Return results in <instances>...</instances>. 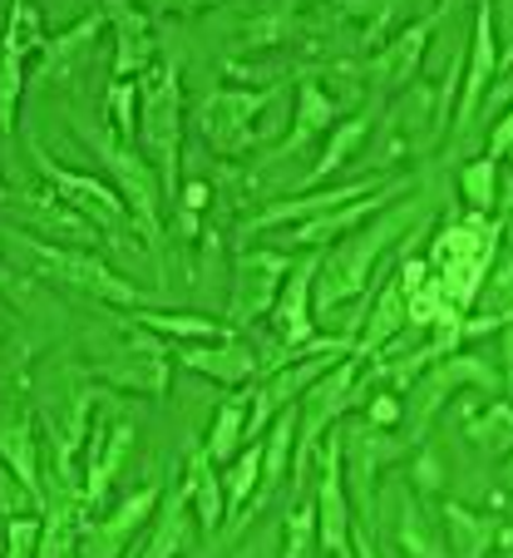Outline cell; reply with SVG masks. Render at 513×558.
Wrapping results in <instances>:
<instances>
[{
	"label": "cell",
	"instance_id": "1",
	"mask_svg": "<svg viewBox=\"0 0 513 558\" xmlns=\"http://www.w3.org/2000/svg\"><path fill=\"white\" fill-rule=\"evenodd\" d=\"M415 213H419V203H405V208L380 213L376 222H366V228H356L351 238H341V247H335L331 257H321V272H316V306L331 312V306H341V302L366 292L376 263L390 253H400L395 243L410 238Z\"/></svg>",
	"mask_w": 513,
	"mask_h": 558
},
{
	"label": "cell",
	"instance_id": "2",
	"mask_svg": "<svg viewBox=\"0 0 513 558\" xmlns=\"http://www.w3.org/2000/svg\"><path fill=\"white\" fill-rule=\"evenodd\" d=\"M138 99H144V114H138V134H144V148L154 158L158 179H163V193L183 198L179 183V138H183V85H179V64H154L138 85Z\"/></svg>",
	"mask_w": 513,
	"mask_h": 558
},
{
	"label": "cell",
	"instance_id": "3",
	"mask_svg": "<svg viewBox=\"0 0 513 558\" xmlns=\"http://www.w3.org/2000/svg\"><path fill=\"white\" fill-rule=\"evenodd\" d=\"M11 238H15V232H11ZM15 243L25 247V257H30L35 272L50 277V282H64V287H74V292L99 296V302H114V306H138V302H144V292H138L134 282H124L114 267L99 263V257L84 253V247L40 243V238H15Z\"/></svg>",
	"mask_w": 513,
	"mask_h": 558
},
{
	"label": "cell",
	"instance_id": "4",
	"mask_svg": "<svg viewBox=\"0 0 513 558\" xmlns=\"http://www.w3.org/2000/svg\"><path fill=\"white\" fill-rule=\"evenodd\" d=\"M356 380H361V356H351V361H335V366L302 396V440H296V470L312 460L316 440H321L331 425H341V415L361 401Z\"/></svg>",
	"mask_w": 513,
	"mask_h": 558
},
{
	"label": "cell",
	"instance_id": "5",
	"mask_svg": "<svg viewBox=\"0 0 513 558\" xmlns=\"http://www.w3.org/2000/svg\"><path fill=\"white\" fill-rule=\"evenodd\" d=\"M499 25H493V5L474 11V35H469V60H464V85H460V109H454V134H469L474 119L484 114L493 95V80H499Z\"/></svg>",
	"mask_w": 513,
	"mask_h": 558
},
{
	"label": "cell",
	"instance_id": "6",
	"mask_svg": "<svg viewBox=\"0 0 513 558\" xmlns=\"http://www.w3.org/2000/svg\"><path fill=\"white\" fill-rule=\"evenodd\" d=\"M272 105V89H212L198 105V129L218 154H242L257 138L252 119Z\"/></svg>",
	"mask_w": 513,
	"mask_h": 558
},
{
	"label": "cell",
	"instance_id": "7",
	"mask_svg": "<svg viewBox=\"0 0 513 558\" xmlns=\"http://www.w3.org/2000/svg\"><path fill=\"white\" fill-rule=\"evenodd\" d=\"M89 144L99 148V158H105L109 173L119 179V189H124L138 228H144V238L158 247V179L148 173V163L134 154V144H124V138L109 134V129H89Z\"/></svg>",
	"mask_w": 513,
	"mask_h": 558
},
{
	"label": "cell",
	"instance_id": "8",
	"mask_svg": "<svg viewBox=\"0 0 513 558\" xmlns=\"http://www.w3.org/2000/svg\"><path fill=\"white\" fill-rule=\"evenodd\" d=\"M341 464H346V440H341V430H335L331 440H326L321 480H316V524H321V548L331 558H351V548H356V534H351V499H346Z\"/></svg>",
	"mask_w": 513,
	"mask_h": 558
},
{
	"label": "cell",
	"instance_id": "9",
	"mask_svg": "<svg viewBox=\"0 0 513 558\" xmlns=\"http://www.w3.org/2000/svg\"><path fill=\"white\" fill-rule=\"evenodd\" d=\"M286 263L282 253H242L237 267H232V302H228V322L247 327L257 322L262 312H272L282 302V287H286Z\"/></svg>",
	"mask_w": 513,
	"mask_h": 558
},
{
	"label": "cell",
	"instance_id": "10",
	"mask_svg": "<svg viewBox=\"0 0 513 558\" xmlns=\"http://www.w3.org/2000/svg\"><path fill=\"white\" fill-rule=\"evenodd\" d=\"M454 386H484V390H499V371L493 366H484L479 356H444V361H435V371H425V376L415 380V435L425 430V425L440 415V405L454 396Z\"/></svg>",
	"mask_w": 513,
	"mask_h": 558
},
{
	"label": "cell",
	"instance_id": "11",
	"mask_svg": "<svg viewBox=\"0 0 513 558\" xmlns=\"http://www.w3.org/2000/svg\"><path fill=\"white\" fill-rule=\"evenodd\" d=\"M35 163H40V173L50 179V189L60 193L80 218H89L95 228H119V222H124V203H119L114 189H105L99 179H84V173H64L50 154H40V148H35Z\"/></svg>",
	"mask_w": 513,
	"mask_h": 558
},
{
	"label": "cell",
	"instance_id": "12",
	"mask_svg": "<svg viewBox=\"0 0 513 558\" xmlns=\"http://www.w3.org/2000/svg\"><path fill=\"white\" fill-rule=\"evenodd\" d=\"M89 470H84V505H95V499H105V489L114 485L119 464H124L129 445H134V425L129 421H114V415H95V425H89Z\"/></svg>",
	"mask_w": 513,
	"mask_h": 558
},
{
	"label": "cell",
	"instance_id": "13",
	"mask_svg": "<svg viewBox=\"0 0 513 558\" xmlns=\"http://www.w3.org/2000/svg\"><path fill=\"white\" fill-rule=\"evenodd\" d=\"M380 183L376 179H366V183H346V189H326V193H296V198H286V203H272V208H262L257 218L247 222L252 232L257 228H306V222H316V218H326V213H341V208H351V203H361L366 193H376Z\"/></svg>",
	"mask_w": 513,
	"mask_h": 558
},
{
	"label": "cell",
	"instance_id": "14",
	"mask_svg": "<svg viewBox=\"0 0 513 558\" xmlns=\"http://www.w3.org/2000/svg\"><path fill=\"white\" fill-rule=\"evenodd\" d=\"M410 193V179H390V183H380L376 193H366L361 203H351V208H341V213H326V218H316V222H306V228H296L292 232V243H302V247H326V243H341V238H351L356 228H366V218L370 213H380L386 203H395V198H405Z\"/></svg>",
	"mask_w": 513,
	"mask_h": 558
},
{
	"label": "cell",
	"instance_id": "15",
	"mask_svg": "<svg viewBox=\"0 0 513 558\" xmlns=\"http://www.w3.org/2000/svg\"><path fill=\"white\" fill-rule=\"evenodd\" d=\"M316 272H321V253H306L302 263H292L282 287V302H277V341L282 347H302L312 337V296H316Z\"/></svg>",
	"mask_w": 513,
	"mask_h": 558
},
{
	"label": "cell",
	"instance_id": "16",
	"mask_svg": "<svg viewBox=\"0 0 513 558\" xmlns=\"http://www.w3.org/2000/svg\"><path fill=\"white\" fill-rule=\"evenodd\" d=\"M440 21H444V11H435L430 21L405 25V31H400L390 45H380V54L370 60V80H376L380 89L410 85V80L419 74V60H425V50H430V35H435V25H440Z\"/></svg>",
	"mask_w": 513,
	"mask_h": 558
},
{
	"label": "cell",
	"instance_id": "17",
	"mask_svg": "<svg viewBox=\"0 0 513 558\" xmlns=\"http://www.w3.org/2000/svg\"><path fill=\"white\" fill-rule=\"evenodd\" d=\"M193 519L198 514H193L188 489L168 485L163 505H158V514H154V534L134 548V558H183V548H188V538H193Z\"/></svg>",
	"mask_w": 513,
	"mask_h": 558
},
{
	"label": "cell",
	"instance_id": "18",
	"mask_svg": "<svg viewBox=\"0 0 513 558\" xmlns=\"http://www.w3.org/2000/svg\"><path fill=\"white\" fill-rule=\"evenodd\" d=\"M163 489L168 485H148L144 495L124 499V509H119L114 519H105V524L95 529V534L84 538V558H129V538H134V529L144 524L148 514H158V505H163Z\"/></svg>",
	"mask_w": 513,
	"mask_h": 558
},
{
	"label": "cell",
	"instance_id": "19",
	"mask_svg": "<svg viewBox=\"0 0 513 558\" xmlns=\"http://www.w3.org/2000/svg\"><path fill=\"white\" fill-rule=\"evenodd\" d=\"M440 519H444V538H450V558H489L503 544L499 519L479 514V509L460 505V499H444Z\"/></svg>",
	"mask_w": 513,
	"mask_h": 558
},
{
	"label": "cell",
	"instance_id": "20",
	"mask_svg": "<svg viewBox=\"0 0 513 558\" xmlns=\"http://www.w3.org/2000/svg\"><path fill=\"white\" fill-rule=\"evenodd\" d=\"M405 322H410V296H405V287H400V272H390L386 287L376 292V306H370L366 327H361L356 356H376L380 347H390V341L405 331Z\"/></svg>",
	"mask_w": 513,
	"mask_h": 558
},
{
	"label": "cell",
	"instance_id": "21",
	"mask_svg": "<svg viewBox=\"0 0 513 558\" xmlns=\"http://www.w3.org/2000/svg\"><path fill=\"white\" fill-rule=\"evenodd\" d=\"M25 222H30L35 232H54V238H70L74 247H84V253H89V247L99 243V228L89 218H80V213L70 208V203L60 198V193H25Z\"/></svg>",
	"mask_w": 513,
	"mask_h": 558
},
{
	"label": "cell",
	"instance_id": "22",
	"mask_svg": "<svg viewBox=\"0 0 513 558\" xmlns=\"http://www.w3.org/2000/svg\"><path fill=\"white\" fill-rule=\"evenodd\" d=\"M183 366L198 371V376L222 380V386H242V380L257 376L262 361L252 356L242 341H212V347H183Z\"/></svg>",
	"mask_w": 513,
	"mask_h": 558
},
{
	"label": "cell",
	"instance_id": "23",
	"mask_svg": "<svg viewBox=\"0 0 513 558\" xmlns=\"http://www.w3.org/2000/svg\"><path fill=\"white\" fill-rule=\"evenodd\" d=\"M341 440H346V464H351V480H356V489H361V499H370V480H376V464L380 470H386L390 460H395L400 454V445L390 440L386 430H380V425H351L346 435H341Z\"/></svg>",
	"mask_w": 513,
	"mask_h": 558
},
{
	"label": "cell",
	"instance_id": "24",
	"mask_svg": "<svg viewBox=\"0 0 513 558\" xmlns=\"http://www.w3.org/2000/svg\"><path fill=\"white\" fill-rule=\"evenodd\" d=\"M183 489H188V499H193V514H198V524L212 534V529L228 519V495H222L218 460H212L208 450H193L188 454V480H183Z\"/></svg>",
	"mask_w": 513,
	"mask_h": 558
},
{
	"label": "cell",
	"instance_id": "25",
	"mask_svg": "<svg viewBox=\"0 0 513 558\" xmlns=\"http://www.w3.org/2000/svg\"><path fill=\"white\" fill-rule=\"evenodd\" d=\"M109 380L134 386V390H148V396H163V386H168V351L158 347V341L138 337L124 356L109 361Z\"/></svg>",
	"mask_w": 513,
	"mask_h": 558
},
{
	"label": "cell",
	"instance_id": "26",
	"mask_svg": "<svg viewBox=\"0 0 513 558\" xmlns=\"http://www.w3.org/2000/svg\"><path fill=\"white\" fill-rule=\"evenodd\" d=\"M400 548L410 558H450L444 519H435L415 495H405V505H400Z\"/></svg>",
	"mask_w": 513,
	"mask_h": 558
},
{
	"label": "cell",
	"instance_id": "27",
	"mask_svg": "<svg viewBox=\"0 0 513 558\" xmlns=\"http://www.w3.org/2000/svg\"><path fill=\"white\" fill-rule=\"evenodd\" d=\"M464 440L489 460H509L513 454V401H489L464 421Z\"/></svg>",
	"mask_w": 513,
	"mask_h": 558
},
{
	"label": "cell",
	"instance_id": "28",
	"mask_svg": "<svg viewBox=\"0 0 513 558\" xmlns=\"http://www.w3.org/2000/svg\"><path fill=\"white\" fill-rule=\"evenodd\" d=\"M109 21H114V31H119V54H114V70L119 74H148L154 70V45H148V25H144V15L138 11H124V5H114L109 11Z\"/></svg>",
	"mask_w": 513,
	"mask_h": 558
},
{
	"label": "cell",
	"instance_id": "29",
	"mask_svg": "<svg viewBox=\"0 0 513 558\" xmlns=\"http://www.w3.org/2000/svg\"><path fill=\"white\" fill-rule=\"evenodd\" d=\"M247 405H252V396L247 401H222V411L212 415V430H208V440H203V450L218 464H232L247 450V421H252Z\"/></svg>",
	"mask_w": 513,
	"mask_h": 558
},
{
	"label": "cell",
	"instance_id": "30",
	"mask_svg": "<svg viewBox=\"0 0 513 558\" xmlns=\"http://www.w3.org/2000/svg\"><path fill=\"white\" fill-rule=\"evenodd\" d=\"M0 445H5V470H11L35 499H45L40 495V460H35V425L30 421H5V440ZM45 509H50V499H45Z\"/></svg>",
	"mask_w": 513,
	"mask_h": 558
},
{
	"label": "cell",
	"instance_id": "31",
	"mask_svg": "<svg viewBox=\"0 0 513 558\" xmlns=\"http://www.w3.org/2000/svg\"><path fill=\"white\" fill-rule=\"evenodd\" d=\"M335 114H341V105H335L316 80H302V105H296V124H292V138L282 144V154H292V148H302L306 138H316Z\"/></svg>",
	"mask_w": 513,
	"mask_h": 558
},
{
	"label": "cell",
	"instance_id": "32",
	"mask_svg": "<svg viewBox=\"0 0 513 558\" xmlns=\"http://www.w3.org/2000/svg\"><path fill=\"white\" fill-rule=\"evenodd\" d=\"M257 485H262V440H252L247 450L237 454V460L222 470V495H228V519L242 514V505H247L252 495H257Z\"/></svg>",
	"mask_w": 513,
	"mask_h": 558
},
{
	"label": "cell",
	"instance_id": "33",
	"mask_svg": "<svg viewBox=\"0 0 513 558\" xmlns=\"http://www.w3.org/2000/svg\"><path fill=\"white\" fill-rule=\"evenodd\" d=\"M366 134H370V109H366V114H356V119H346V124L326 138L321 163H312V173H306V189H312V183H321V179H331V173L361 148V138H366Z\"/></svg>",
	"mask_w": 513,
	"mask_h": 558
},
{
	"label": "cell",
	"instance_id": "34",
	"mask_svg": "<svg viewBox=\"0 0 513 558\" xmlns=\"http://www.w3.org/2000/svg\"><path fill=\"white\" fill-rule=\"evenodd\" d=\"M460 193H464V203H469L474 213H493L499 208V163H493L489 154L484 158H469L460 169Z\"/></svg>",
	"mask_w": 513,
	"mask_h": 558
},
{
	"label": "cell",
	"instance_id": "35",
	"mask_svg": "<svg viewBox=\"0 0 513 558\" xmlns=\"http://www.w3.org/2000/svg\"><path fill=\"white\" fill-rule=\"evenodd\" d=\"M286 460H296V415L292 411L277 415L272 430H267V440H262V489L282 480Z\"/></svg>",
	"mask_w": 513,
	"mask_h": 558
},
{
	"label": "cell",
	"instance_id": "36",
	"mask_svg": "<svg viewBox=\"0 0 513 558\" xmlns=\"http://www.w3.org/2000/svg\"><path fill=\"white\" fill-rule=\"evenodd\" d=\"M134 322L163 331V337H183V341H232L228 327H222V322H208V316H168V312H148L144 306Z\"/></svg>",
	"mask_w": 513,
	"mask_h": 558
},
{
	"label": "cell",
	"instance_id": "37",
	"mask_svg": "<svg viewBox=\"0 0 513 558\" xmlns=\"http://www.w3.org/2000/svg\"><path fill=\"white\" fill-rule=\"evenodd\" d=\"M479 302H484V316L513 322V247H503L499 263L489 267V277L479 287Z\"/></svg>",
	"mask_w": 513,
	"mask_h": 558
},
{
	"label": "cell",
	"instance_id": "38",
	"mask_svg": "<svg viewBox=\"0 0 513 558\" xmlns=\"http://www.w3.org/2000/svg\"><path fill=\"white\" fill-rule=\"evenodd\" d=\"M321 538L316 524V505H292L286 509V529H282V558H312V544Z\"/></svg>",
	"mask_w": 513,
	"mask_h": 558
},
{
	"label": "cell",
	"instance_id": "39",
	"mask_svg": "<svg viewBox=\"0 0 513 558\" xmlns=\"http://www.w3.org/2000/svg\"><path fill=\"white\" fill-rule=\"evenodd\" d=\"M15 105H21V50L5 45V85H0V124H5V134L15 129Z\"/></svg>",
	"mask_w": 513,
	"mask_h": 558
},
{
	"label": "cell",
	"instance_id": "40",
	"mask_svg": "<svg viewBox=\"0 0 513 558\" xmlns=\"http://www.w3.org/2000/svg\"><path fill=\"white\" fill-rule=\"evenodd\" d=\"M134 99H138V85H129V80H119L114 85V134L124 138V144H134V134H138V119H134Z\"/></svg>",
	"mask_w": 513,
	"mask_h": 558
},
{
	"label": "cell",
	"instance_id": "41",
	"mask_svg": "<svg viewBox=\"0 0 513 558\" xmlns=\"http://www.w3.org/2000/svg\"><path fill=\"white\" fill-rule=\"evenodd\" d=\"M400 415H405V405H400L395 396H370V405H366V421L370 425L390 430V425H400Z\"/></svg>",
	"mask_w": 513,
	"mask_h": 558
},
{
	"label": "cell",
	"instance_id": "42",
	"mask_svg": "<svg viewBox=\"0 0 513 558\" xmlns=\"http://www.w3.org/2000/svg\"><path fill=\"white\" fill-rule=\"evenodd\" d=\"M509 154H513V109L489 129V158H493V163H503Z\"/></svg>",
	"mask_w": 513,
	"mask_h": 558
},
{
	"label": "cell",
	"instance_id": "43",
	"mask_svg": "<svg viewBox=\"0 0 513 558\" xmlns=\"http://www.w3.org/2000/svg\"><path fill=\"white\" fill-rule=\"evenodd\" d=\"M499 356H503V386H509V401H513V322L499 331Z\"/></svg>",
	"mask_w": 513,
	"mask_h": 558
},
{
	"label": "cell",
	"instance_id": "44",
	"mask_svg": "<svg viewBox=\"0 0 513 558\" xmlns=\"http://www.w3.org/2000/svg\"><path fill=\"white\" fill-rule=\"evenodd\" d=\"M489 105H509V109H513V70H509V74H503L499 85H493V95H489ZM489 105H484V109H489Z\"/></svg>",
	"mask_w": 513,
	"mask_h": 558
},
{
	"label": "cell",
	"instance_id": "45",
	"mask_svg": "<svg viewBox=\"0 0 513 558\" xmlns=\"http://www.w3.org/2000/svg\"><path fill=\"white\" fill-rule=\"evenodd\" d=\"M203 198H208V189H203V183H188V213H198Z\"/></svg>",
	"mask_w": 513,
	"mask_h": 558
},
{
	"label": "cell",
	"instance_id": "46",
	"mask_svg": "<svg viewBox=\"0 0 513 558\" xmlns=\"http://www.w3.org/2000/svg\"><path fill=\"white\" fill-rule=\"evenodd\" d=\"M509 70H513V40L503 45V54H499V80H503V74H509Z\"/></svg>",
	"mask_w": 513,
	"mask_h": 558
},
{
	"label": "cell",
	"instance_id": "47",
	"mask_svg": "<svg viewBox=\"0 0 513 558\" xmlns=\"http://www.w3.org/2000/svg\"><path fill=\"white\" fill-rule=\"evenodd\" d=\"M356 558H376V548H370L366 534H356Z\"/></svg>",
	"mask_w": 513,
	"mask_h": 558
},
{
	"label": "cell",
	"instance_id": "48",
	"mask_svg": "<svg viewBox=\"0 0 513 558\" xmlns=\"http://www.w3.org/2000/svg\"><path fill=\"white\" fill-rule=\"evenodd\" d=\"M509 495H513V454H509Z\"/></svg>",
	"mask_w": 513,
	"mask_h": 558
},
{
	"label": "cell",
	"instance_id": "49",
	"mask_svg": "<svg viewBox=\"0 0 513 558\" xmlns=\"http://www.w3.org/2000/svg\"><path fill=\"white\" fill-rule=\"evenodd\" d=\"M509 243H513V222H509Z\"/></svg>",
	"mask_w": 513,
	"mask_h": 558
}]
</instances>
